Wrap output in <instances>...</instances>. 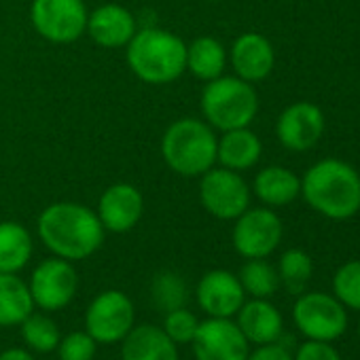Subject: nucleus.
I'll return each instance as SVG.
<instances>
[{
  "mask_svg": "<svg viewBox=\"0 0 360 360\" xmlns=\"http://www.w3.org/2000/svg\"><path fill=\"white\" fill-rule=\"evenodd\" d=\"M37 229L45 248L70 263L91 257L104 244V227L98 214L77 202L47 206L39 217Z\"/></svg>",
  "mask_w": 360,
  "mask_h": 360,
  "instance_id": "obj_1",
  "label": "nucleus"
},
{
  "mask_svg": "<svg viewBox=\"0 0 360 360\" xmlns=\"http://www.w3.org/2000/svg\"><path fill=\"white\" fill-rule=\"evenodd\" d=\"M301 195L326 219H352L360 210V174L341 159H322L301 178Z\"/></svg>",
  "mask_w": 360,
  "mask_h": 360,
  "instance_id": "obj_2",
  "label": "nucleus"
},
{
  "mask_svg": "<svg viewBox=\"0 0 360 360\" xmlns=\"http://www.w3.org/2000/svg\"><path fill=\"white\" fill-rule=\"evenodd\" d=\"M127 47V66L144 83L167 85L187 70V43L163 28L138 30Z\"/></svg>",
  "mask_w": 360,
  "mask_h": 360,
  "instance_id": "obj_3",
  "label": "nucleus"
},
{
  "mask_svg": "<svg viewBox=\"0 0 360 360\" xmlns=\"http://www.w3.org/2000/svg\"><path fill=\"white\" fill-rule=\"evenodd\" d=\"M219 136L202 119L185 117L174 121L161 138L165 165L185 178H198L217 163Z\"/></svg>",
  "mask_w": 360,
  "mask_h": 360,
  "instance_id": "obj_4",
  "label": "nucleus"
},
{
  "mask_svg": "<svg viewBox=\"0 0 360 360\" xmlns=\"http://www.w3.org/2000/svg\"><path fill=\"white\" fill-rule=\"evenodd\" d=\"M204 121L219 129L229 131L238 127H250L259 112V96L252 83L240 77H219L208 81L202 91Z\"/></svg>",
  "mask_w": 360,
  "mask_h": 360,
  "instance_id": "obj_5",
  "label": "nucleus"
},
{
  "mask_svg": "<svg viewBox=\"0 0 360 360\" xmlns=\"http://www.w3.org/2000/svg\"><path fill=\"white\" fill-rule=\"evenodd\" d=\"M292 320L301 335L314 341H335L347 328L345 305L326 292H305L292 305Z\"/></svg>",
  "mask_w": 360,
  "mask_h": 360,
  "instance_id": "obj_6",
  "label": "nucleus"
},
{
  "mask_svg": "<svg viewBox=\"0 0 360 360\" xmlns=\"http://www.w3.org/2000/svg\"><path fill=\"white\" fill-rule=\"evenodd\" d=\"M87 18L83 0H32L30 7L34 30L56 45L79 41L87 30Z\"/></svg>",
  "mask_w": 360,
  "mask_h": 360,
  "instance_id": "obj_7",
  "label": "nucleus"
},
{
  "mask_svg": "<svg viewBox=\"0 0 360 360\" xmlns=\"http://www.w3.org/2000/svg\"><path fill=\"white\" fill-rule=\"evenodd\" d=\"M200 202L208 214L221 221H236L250 208V187L240 172L210 167L200 176Z\"/></svg>",
  "mask_w": 360,
  "mask_h": 360,
  "instance_id": "obj_8",
  "label": "nucleus"
},
{
  "mask_svg": "<svg viewBox=\"0 0 360 360\" xmlns=\"http://www.w3.org/2000/svg\"><path fill=\"white\" fill-rule=\"evenodd\" d=\"M282 221L271 208H248L236 219L231 242L244 259H265L282 242Z\"/></svg>",
  "mask_w": 360,
  "mask_h": 360,
  "instance_id": "obj_9",
  "label": "nucleus"
},
{
  "mask_svg": "<svg viewBox=\"0 0 360 360\" xmlns=\"http://www.w3.org/2000/svg\"><path fill=\"white\" fill-rule=\"evenodd\" d=\"M136 322L131 299L121 290H104L85 311V330L98 343H119Z\"/></svg>",
  "mask_w": 360,
  "mask_h": 360,
  "instance_id": "obj_10",
  "label": "nucleus"
},
{
  "mask_svg": "<svg viewBox=\"0 0 360 360\" xmlns=\"http://www.w3.org/2000/svg\"><path fill=\"white\" fill-rule=\"evenodd\" d=\"M28 288L34 307H41L43 311H60L75 299L79 276L70 261L53 257L37 265L30 276Z\"/></svg>",
  "mask_w": 360,
  "mask_h": 360,
  "instance_id": "obj_11",
  "label": "nucleus"
},
{
  "mask_svg": "<svg viewBox=\"0 0 360 360\" xmlns=\"http://www.w3.org/2000/svg\"><path fill=\"white\" fill-rule=\"evenodd\" d=\"M195 360H246L250 343L231 318H206L191 341Z\"/></svg>",
  "mask_w": 360,
  "mask_h": 360,
  "instance_id": "obj_12",
  "label": "nucleus"
},
{
  "mask_svg": "<svg viewBox=\"0 0 360 360\" xmlns=\"http://www.w3.org/2000/svg\"><path fill=\"white\" fill-rule=\"evenodd\" d=\"M324 134V115L311 102H295L282 110L276 123V136L288 150H309Z\"/></svg>",
  "mask_w": 360,
  "mask_h": 360,
  "instance_id": "obj_13",
  "label": "nucleus"
},
{
  "mask_svg": "<svg viewBox=\"0 0 360 360\" xmlns=\"http://www.w3.org/2000/svg\"><path fill=\"white\" fill-rule=\"evenodd\" d=\"M195 299L208 318H233L246 301L240 278L227 269H212L198 282Z\"/></svg>",
  "mask_w": 360,
  "mask_h": 360,
  "instance_id": "obj_14",
  "label": "nucleus"
},
{
  "mask_svg": "<svg viewBox=\"0 0 360 360\" xmlns=\"http://www.w3.org/2000/svg\"><path fill=\"white\" fill-rule=\"evenodd\" d=\"M142 212H144L142 193L129 183L110 185L102 193L96 210L104 231H112V233L131 231L140 223Z\"/></svg>",
  "mask_w": 360,
  "mask_h": 360,
  "instance_id": "obj_15",
  "label": "nucleus"
},
{
  "mask_svg": "<svg viewBox=\"0 0 360 360\" xmlns=\"http://www.w3.org/2000/svg\"><path fill=\"white\" fill-rule=\"evenodd\" d=\"M229 60L236 70V77L248 83H259L267 79L276 66L274 45L259 32L240 34L231 45Z\"/></svg>",
  "mask_w": 360,
  "mask_h": 360,
  "instance_id": "obj_16",
  "label": "nucleus"
},
{
  "mask_svg": "<svg viewBox=\"0 0 360 360\" xmlns=\"http://www.w3.org/2000/svg\"><path fill=\"white\" fill-rule=\"evenodd\" d=\"M89 39L106 49L125 47L131 37L138 32L136 18L131 11H127L121 5H102L87 18V30Z\"/></svg>",
  "mask_w": 360,
  "mask_h": 360,
  "instance_id": "obj_17",
  "label": "nucleus"
},
{
  "mask_svg": "<svg viewBox=\"0 0 360 360\" xmlns=\"http://www.w3.org/2000/svg\"><path fill=\"white\" fill-rule=\"evenodd\" d=\"M236 316H238L236 324L240 326L248 343L267 345V343H276L282 337V330H284L282 314L267 299L244 301V305L240 307Z\"/></svg>",
  "mask_w": 360,
  "mask_h": 360,
  "instance_id": "obj_18",
  "label": "nucleus"
},
{
  "mask_svg": "<svg viewBox=\"0 0 360 360\" xmlns=\"http://www.w3.org/2000/svg\"><path fill=\"white\" fill-rule=\"evenodd\" d=\"M121 360H180L178 345L155 324H134L121 339Z\"/></svg>",
  "mask_w": 360,
  "mask_h": 360,
  "instance_id": "obj_19",
  "label": "nucleus"
},
{
  "mask_svg": "<svg viewBox=\"0 0 360 360\" xmlns=\"http://www.w3.org/2000/svg\"><path fill=\"white\" fill-rule=\"evenodd\" d=\"M263 153L261 138L250 127H238L223 131L217 144V161L221 167L244 172L259 163Z\"/></svg>",
  "mask_w": 360,
  "mask_h": 360,
  "instance_id": "obj_20",
  "label": "nucleus"
},
{
  "mask_svg": "<svg viewBox=\"0 0 360 360\" xmlns=\"http://www.w3.org/2000/svg\"><path fill=\"white\" fill-rule=\"evenodd\" d=\"M252 191L267 208H282L301 195V178L288 167L269 165L257 174Z\"/></svg>",
  "mask_w": 360,
  "mask_h": 360,
  "instance_id": "obj_21",
  "label": "nucleus"
},
{
  "mask_svg": "<svg viewBox=\"0 0 360 360\" xmlns=\"http://www.w3.org/2000/svg\"><path fill=\"white\" fill-rule=\"evenodd\" d=\"M32 250L34 240L24 225L15 221L0 223V274L22 271L30 263Z\"/></svg>",
  "mask_w": 360,
  "mask_h": 360,
  "instance_id": "obj_22",
  "label": "nucleus"
},
{
  "mask_svg": "<svg viewBox=\"0 0 360 360\" xmlns=\"http://www.w3.org/2000/svg\"><path fill=\"white\" fill-rule=\"evenodd\" d=\"M34 311V301L18 274H0V326H20Z\"/></svg>",
  "mask_w": 360,
  "mask_h": 360,
  "instance_id": "obj_23",
  "label": "nucleus"
},
{
  "mask_svg": "<svg viewBox=\"0 0 360 360\" xmlns=\"http://www.w3.org/2000/svg\"><path fill=\"white\" fill-rule=\"evenodd\" d=\"M227 66V49L214 37H200L191 45H187V70L208 83L223 77Z\"/></svg>",
  "mask_w": 360,
  "mask_h": 360,
  "instance_id": "obj_24",
  "label": "nucleus"
},
{
  "mask_svg": "<svg viewBox=\"0 0 360 360\" xmlns=\"http://www.w3.org/2000/svg\"><path fill=\"white\" fill-rule=\"evenodd\" d=\"M238 278L244 292L252 299H267L280 288L278 269L269 265L265 259H246Z\"/></svg>",
  "mask_w": 360,
  "mask_h": 360,
  "instance_id": "obj_25",
  "label": "nucleus"
},
{
  "mask_svg": "<svg viewBox=\"0 0 360 360\" xmlns=\"http://www.w3.org/2000/svg\"><path fill=\"white\" fill-rule=\"evenodd\" d=\"M20 326H22L24 343L32 352H37V354H49V352L58 349V343L62 339L60 326L47 314L32 311Z\"/></svg>",
  "mask_w": 360,
  "mask_h": 360,
  "instance_id": "obj_26",
  "label": "nucleus"
},
{
  "mask_svg": "<svg viewBox=\"0 0 360 360\" xmlns=\"http://www.w3.org/2000/svg\"><path fill=\"white\" fill-rule=\"evenodd\" d=\"M311 274H314V261L305 250L290 248L280 257L278 263L280 284H284L290 292H301L309 282Z\"/></svg>",
  "mask_w": 360,
  "mask_h": 360,
  "instance_id": "obj_27",
  "label": "nucleus"
},
{
  "mask_svg": "<svg viewBox=\"0 0 360 360\" xmlns=\"http://www.w3.org/2000/svg\"><path fill=\"white\" fill-rule=\"evenodd\" d=\"M150 295H153V303L163 309V311H172L178 307H185V299H187V284L174 271H163L153 280L150 286Z\"/></svg>",
  "mask_w": 360,
  "mask_h": 360,
  "instance_id": "obj_28",
  "label": "nucleus"
},
{
  "mask_svg": "<svg viewBox=\"0 0 360 360\" xmlns=\"http://www.w3.org/2000/svg\"><path fill=\"white\" fill-rule=\"evenodd\" d=\"M335 297L352 309L360 311V259L341 265L333 278Z\"/></svg>",
  "mask_w": 360,
  "mask_h": 360,
  "instance_id": "obj_29",
  "label": "nucleus"
},
{
  "mask_svg": "<svg viewBox=\"0 0 360 360\" xmlns=\"http://www.w3.org/2000/svg\"><path fill=\"white\" fill-rule=\"evenodd\" d=\"M200 320L193 311H189L187 307H178L172 311H165V320H163V330L165 335L176 343H191L195 333H198Z\"/></svg>",
  "mask_w": 360,
  "mask_h": 360,
  "instance_id": "obj_30",
  "label": "nucleus"
},
{
  "mask_svg": "<svg viewBox=\"0 0 360 360\" xmlns=\"http://www.w3.org/2000/svg\"><path fill=\"white\" fill-rule=\"evenodd\" d=\"M98 352V341L87 330H75L60 339L58 356L60 360H94Z\"/></svg>",
  "mask_w": 360,
  "mask_h": 360,
  "instance_id": "obj_31",
  "label": "nucleus"
},
{
  "mask_svg": "<svg viewBox=\"0 0 360 360\" xmlns=\"http://www.w3.org/2000/svg\"><path fill=\"white\" fill-rule=\"evenodd\" d=\"M292 360H341L339 352L330 345V341H314L307 339L299 345Z\"/></svg>",
  "mask_w": 360,
  "mask_h": 360,
  "instance_id": "obj_32",
  "label": "nucleus"
},
{
  "mask_svg": "<svg viewBox=\"0 0 360 360\" xmlns=\"http://www.w3.org/2000/svg\"><path fill=\"white\" fill-rule=\"evenodd\" d=\"M246 360H292V356H290V352L284 345H280L276 341V343L259 345L255 352L248 354Z\"/></svg>",
  "mask_w": 360,
  "mask_h": 360,
  "instance_id": "obj_33",
  "label": "nucleus"
},
{
  "mask_svg": "<svg viewBox=\"0 0 360 360\" xmlns=\"http://www.w3.org/2000/svg\"><path fill=\"white\" fill-rule=\"evenodd\" d=\"M0 360H37V358H34L32 352H28V349L9 347V349H5L3 354H0Z\"/></svg>",
  "mask_w": 360,
  "mask_h": 360,
  "instance_id": "obj_34",
  "label": "nucleus"
},
{
  "mask_svg": "<svg viewBox=\"0 0 360 360\" xmlns=\"http://www.w3.org/2000/svg\"><path fill=\"white\" fill-rule=\"evenodd\" d=\"M358 337H360V324H358Z\"/></svg>",
  "mask_w": 360,
  "mask_h": 360,
  "instance_id": "obj_35",
  "label": "nucleus"
}]
</instances>
